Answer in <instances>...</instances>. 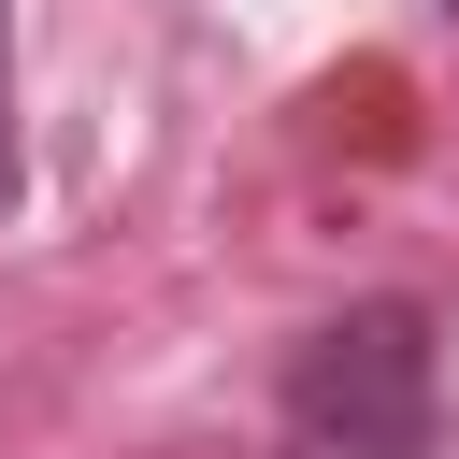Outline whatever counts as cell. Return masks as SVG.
Returning <instances> with one entry per match:
<instances>
[{
	"label": "cell",
	"instance_id": "3",
	"mask_svg": "<svg viewBox=\"0 0 459 459\" xmlns=\"http://www.w3.org/2000/svg\"><path fill=\"white\" fill-rule=\"evenodd\" d=\"M445 14H459V0H445Z\"/></svg>",
	"mask_w": 459,
	"mask_h": 459
},
{
	"label": "cell",
	"instance_id": "1",
	"mask_svg": "<svg viewBox=\"0 0 459 459\" xmlns=\"http://www.w3.org/2000/svg\"><path fill=\"white\" fill-rule=\"evenodd\" d=\"M258 459H445V344H430V301H344L301 330L287 387H273V430Z\"/></svg>",
	"mask_w": 459,
	"mask_h": 459
},
{
	"label": "cell",
	"instance_id": "2",
	"mask_svg": "<svg viewBox=\"0 0 459 459\" xmlns=\"http://www.w3.org/2000/svg\"><path fill=\"white\" fill-rule=\"evenodd\" d=\"M0 201H14V0H0Z\"/></svg>",
	"mask_w": 459,
	"mask_h": 459
}]
</instances>
